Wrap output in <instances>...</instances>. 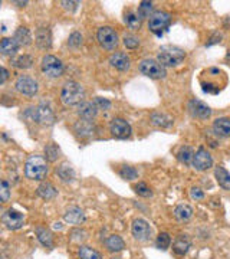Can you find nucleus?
Returning a JSON list of instances; mask_svg holds the SVG:
<instances>
[{
  "label": "nucleus",
  "instance_id": "obj_6",
  "mask_svg": "<svg viewBox=\"0 0 230 259\" xmlns=\"http://www.w3.org/2000/svg\"><path fill=\"white\" fill-rule=\"evenodd\" d=\"M140 72L149 78L153 80H160V78H165L167 72L165 68L162 67L161 64L155 59H144L140 64Z\"/></svg>",
  "mask_w": 230,
  "mask_h": 259
},
{
  "label": "nucleus",
  "instance_id": "obj_13",
  "mask_svg": "<svg viewBox=\"0 0 230 259\" xmlns=\"http://www.w3.org/2000/svg\"><path fill=\"white\" fill-rule=\"evenodd\" d=\"M131 232H133V236L136 238L137 241L146 242V241H150L153 231H151L150 225L144 219H136V220L133 222Z\"/></svg>",
  "mask_w": 230,
  "mask_h": 259
},
{
  "label": "nucleus",
  "instance_id": "obj_5",
  "mask_svg": "<svg viewBox=\"0 0 230 259\" xmlns=\"http://www.w3.org/2000/svg\"><path fill=\"white\" fill-rule=\"evenodd\" d=\"M96 38H98L99 45L104 49H107V51H115L117 46H118V43H120L117 32L111 26L99 27L98 32H96Z\"/></svg>",
  "mask_w": 230,
  "mask_h": 259
},
{
  "label": "nucleus",
  "instance_id": "obj_30",
  "mask_svg": "<svg viewBox=\"0 0 230 259\" xmlns=\"http://www.w3.org/2000/svg\"><path fill=\"white\" fill-rule=\"evenodd\" d=\"M36 235H38V239L42 245L46 246V248H52L54 246V236L52 232L46 228H36Z\"/></svg>",
  "mask_w": 230,
  "mask_h": 259
},
{
  "label": "nucleus",
  "instance_id": "obj_47",
  "mask_svg": "<svg viewBox=\"0 0 230 259\" xmlns=\"http://www.w3.org/2000/svg\"><path fill=\"white\" fill-rule=\"evenodd\" d=\"M7 77H9V72H7V69L1 67V80H0V84H4V82H6V80H7Z\"/></svg>",
  "mask_w": 230,
  "mask_h": 259
},
{
  "label": "nucleus",
  "instance_id": "obj_14",
  "mask_svg": "<svg viewBox=\"0 0 230 259\" xmlns=\"http://www.w3.org/2000/svg\"><path fill=\"white\" fill-rule=\"evenodd\" d=\"M189 111L190 114L194 118H200V120H207L212 117V109L207 104H204L200 99H191L189 102Z\"/></svg>",
  "mask_w": 230,
  "mask_h": 259
},
{
  "label": "nucleus",
  "instance_id": "obj_32",
  "mask_svg": "<svg viewBox=\"0 0 230 259\" xmlns=\"http://www.w3.org/2000/svg\"><path fill=\"white\" fill-rule=\"evenodd\" d=\"M193 157H194V151L189 146H181L177 153V159L184 164L193 163Z\"/></svg>",
  "mask_w": 230,
  "mask_h": 259
},
{
  "label": "nucleus",
  "instance_id": "obj_18",
  "mask_svg": "<svg viewBox=\"0 0 230 259\" xmlns=\"http://www.w3.org/2000/svg\"><path fill=\"white\" fill-rule=\"evenodd\" d=\"M35 41H36V45H38L41 49H49L51 45H52V35H51L49 27H39V29L36 30Z\"/></svg>",
  "mask_w": 230,
  "mask_h": 259
},
{
  "label": "nucleus",
  "instance_id": "obj_10",
  "mask_svg": "<svg viewBox=\"0 0 230 259\" xmlns=\"http://www.w3.org/2000/svg\"><path fill=\"white\" fill-rule=\"evenodd\" d=\"M1 220H3V223L6 225L7 229L17 231V229H20V228L23 226V223H25V216H23L20 212H17L16 209H9V210H6V212L3 213Z\"/></svg>",
  "mask_w": 230,
  "mask_h": 259
},
{
  "label": "nucleus",
  "instance_id": "obj_41",
  "mask_svg": "<svg viewBox=\"0 0 230 259\" xmlns=\"http://www.w3.org/2000/svg\"><path fill=\"white\" fill-rule=\"evenodd\" d=\"M124 45L128 49H136L137 46L140 45V39L137 38L136 35H125L124 36Z\"/></svg>",
  "mask_w": 230,
  "mask_h": 259
},
{
  "label": "nucleus",
  "instance_id": "obj_16",
  "mask_svg": "<svg viewBox=\"0 0 230 259\" xmlns=\"http://www.w3.org/2000/svg\"><path fill=\"white\" fill-rule=\"evenodd\" d=\"M98 114V108L94 102H86L83 101L78 105V115L81 117L82 120H86V121H92Z\"/></svg>",
  "mask_w": 230,
  "mask_h": 259
},
{
  "label": "nucleus",
  "instance_id": "obj_7",
  "mask_svg": "<svg viewBox=\"0 0 230 259\" xmlns=\"http://www.w3.org/2000/svg\"><path fill=\"white\" fill-rule=\"evenodd\" d=\"M171 22V16L170 13L164 12V10H157L150 16L149 20V27L151 32L157 33V35H161L162 32L168 27Z\"/></svg>",
  "mask_w": 230,
  "mask_h": 259
},
{
  "label": "nucleus",
  "instance_id": "obj_20",
  "mask_svg": "<svg viewBox=\"0 0 230 259\" xmlns=\"http://www.w3.org/2000/svg\"><path fill=\"white\" fill-rule=\"evenodd\" d=\"M190 246H191V242H190V239L187 238V235H180L176 241H174V244H173V251L176 252L177 255L184 257L189 252Z\"/></svg>",
  "mask_w": 230,
  "mask_h": 259
},
{
  "label": "nucleus",
  "instance_id": "obj_8",
  "mask_svg": "<svg viewBox=\"0 0 230 259\" xmlns=\"http://www.w3.org/2000/svg\"><path fill=\"white\" fill-rule=\"evenodd\" d=\"M32 118L41 125H54L56 118L52 108L48 104H39L38 107H35L32 111Z\"/></svg>",
  "mask_w": 230,
  "mask_h": 259
},
{
  "label": "nucleus",
  "instance_id": "obj_24",
  "mask_svg": "<svg viewBox=\"0 0 230 259\" xmlns=\"http://www.w3.org/2000/svg\"><path fill=\"white\" fill-rule=\"evenodd\" d=\"M213 130L217 136L230 137V118H226V117L217 118L213 124Z\"/></svg>",
  "mask_w": 230,
  "mask_h": 259
},
{
  "label": "nucleus",
  "instance_id": "obj_37",
  "mask_svg": "<svg viewBox=\"0 0 230 259\" xmlns=\"http://www.w3.org/2000/svg\"><path fill=\"white\" fill-rule=\"evenodd\" d=\"M120 176L124 180H136L138 177V172L131 166H122V169L120 170Z\"/></svg>",
  "mask_w": 230,
  "mask_h": 259
},
{
  "label": "nucleus",
  "instance_id": "obj_3",
  "mask_svg": "<svg viewBox=\"0 0 230 259\" xmlns=\"http://www.w3.org/2000/svg\"><path fill=\"white\" fill-rule=\"evenodd\" d=\"M186 58V52L184 49L178 48V46H173V45H164L160 48L158 52V62L161 64L162 67H177L180 65Z\"/></svg>",
  "mask_w": 230,
  "mask_h": 259
},
{
  "label": "nucleus",
  "instance_id": "obj_35",
  "mask_svg": "<svg viewBox=\"0 0 230 259\" xmlns=\"http://www.w3.org/2000/svg\"><path fill=\"white\" fill-rule=\"evenodd\" d=\"M141 22H143V19L137 13L130 12V13L125 14V23H127V26L130 27V29H133V30L140 29L141 27Z\"/></svg>",
  "mask_w": 230,
  "mask_h": 259
},
{
  "label": "nucleus",
  "instance_id": "obj_27",
  "mask_svg": "<svg viewBox=\"0 0 230 259\" xmlns=\"http://www.w3.org/2000/svg\"><path fill=\"white\" fill-rule=\"evenodd\" d=\"M174 218L178 222H189L193 218V209L189 205H178L174 209Z\"/></svg>",
  "mask_w": 230,
  "mask_h": 259
},
{
  "label": "nucleus",
  "instance_id": "obj_45",
  "mask_svg": "<svg viewBox=\"0 0 230 259\" xmlns=\"http://www.w3.org/2000/svg\"><path fill=\"white\" fill-rule=\"evenodd\" d=\"M61 4L64 6V9H67L69 12H75L79 6V1H61Z\"/></svg>",
  "mask_w": 230,
  "mask_h": 259
},
{
  "label": "nucleus",
  "instance_id": "obj_29",
  "mask_svg": "<svg viewBox=\"0 0 230 259\" xmlns=\"http://www.w3.org/2000/svg\"><path fill=\"white\" fill-rule=\"evenodd\" d=\"M14 39H16V42L20 46H27V45L32 43V35H30V32H29L27 27L20 26L16 30V33H14Z\"/></svg>",
  "mask_w": 230,
  "mask_h": 259
},
{
  "label": "nucleus",
  "instance_id": "obj_11",
  "mask_svg": "<svg viewBox=\"0 0 230 259\" xmlns=\"http://www.w3.org/2000/svg\"><path fill=\"white\" fill-rule=\"evenodd\" d=\"M213 166V159L210 156V153L200 147L199 150L194 153V157H193V167L199 172H206L209 170L210 167Z\"/></svg>",
  "mask_w": 230,
  "mask_h": 259
},
{
  "label": "nucleus",
  "instance_id": "obj_31",
  "mask_svg": "<svg viewBox=\"0 0 230 259\" xmlns=\"http://www.w3.org/2000/svg\"><path fill=\"white\" fill-rule=\"evenodd\" d=\"M45 157H46L48 162L54 163V162H56V160L61 157V149H59L55 143L46 144V146H45Z\"/></svg>",
  "mask_w": 230,
  "mask_h": 259
},
{
  "label": "nucleus",
  "instance_id": "obj_42",
  "mask_svg": "<svg viewBox=\"0 0 230 259\" xmlns=\"http://www.w3.org/2000/svg\"><path fill=\"white\" fill-rule=\"evenodd\" d=\"M68 45L71 48H79L82 45V35L79 32H74L71 36H69Z\"/></svg>",
  "mask_w": 230,
  "mask_h": 259
},
{
  "label": "nucleus",
  "instance_id": "obj_43",
  "mask_svg": "<svg viewBox=\"0 0 230 259\" xmlns=\"http://www.w3.org/2000/svg\"><path fill=\"white\" fill-rule=\"evenodd\" d=\"M94 104L96 105L98 109H109L111 108V102H109L107 98H101V96H96L94 101Z\"/></svg>",
  "mask_w": 230,
  "mask_h": 259
},
{
  "label": "nucleus",
  "instance_id": "obj_39",
  "mask_svg": "<svg viewBox=\"0 0 230 259\" xmlns=\"http://www.w3.org/2000/svg\"><path fill=\"white\" fill-rule=\"evenodd\" d=\"M134 190H136L137 194L141 196V197H151V196H153V191H151V189H150L144 181L137 183L136 186H134Z\"/></svg>",
  "mask_w": 230,
  "mask_h": 259
},
{
  "label": "nucleus",
  "instance_id": "obj_44",
  "mask_svg": "<svg viewBox=\"0 0 230 259\" xmlns=\"http://www.w3.org/2000/svg\"><path fill=\"white\" fill-rule=\"evenodd\" d=\"M71 239L72 241H85L86 239V232L82 229H75L71 233Z\"/></svg>",
  "mask_w": 230,
  "mask_h": 259
},
{
  "label": "nucleus",
  "instance_id": "obj_2",
  "mask_svg": "<svg viewBox=\"0 0 230 259\" xmlns=\"http://www.w3.org/2000/svg\"><path fill=\"white\" fill-rule=\"evenodd\" d=\"M85 96V89L81 84L75 81H68L64 84L62 91H61V101L64 105L67 107H74V105H79L83 102Z\"/></svg>",
  "mask_w": 230,
  "mask_h": 259
},
{
  "label": "nucleus",
  "instance_id": "obj_19",
  "mask_svg": "<svg viewBox=\"0 0 230 259\" xmlns=\"http://www.w3.org/2000/svg\"><path fill=\"white\" fill-rule=\"evenodd\" d=\"M19 46L20 45L16 42L14 38H4V39H1V43H0V52L4 56H13L19 51Z\"/></svg>",
  "mask_w": 230,
  "mask_h": 259
},
{
  "label": "nucleus",
  "instance_id": "obj_15",
  "mask_svg": "<svg viewBox=\"0 0 230 259\" xmlns=\"http://www.w3.org/2000/svg\"><path fill=\"white\" fill-rule=\"evenodd\" d=\"M109 64L115 69H118L121 72H125L131 67V59H130L128 55L124 54V52H115V54H112L109 56Z\"/></svg>",
  "mask_w": 230,
  "mask_h": 259
},
{
  "label": "nucleus",
  "instance_id": "obj_23",
  "mask_svg": "<svg viewBox=\"0 0 230 259\" xmlns=\"http://www.w3.org/2000/svg\"><path fill=\"white\" fill-rule=\"evenodd\" d=\"M215 177H216L217 183L222 189L225 190H230V173L222 166L216 167L215 170Z\"/></svg>",
  "mask_w": 230,
  "mask_h": 259
},
{
  "label": "nucleus",
  "instance_id": "obj_1",
  "mask_svg": "<svg viewBox=\"0 0 230 259\" xmlns=\"http://www.w3.org/2000/svg\"><path fill=\"white\" fill-rule=\"evenodd\" d=\"M48 173H49V169H48L46 159H43L42 156H38V154L30 156L27 159L26 164H25V174L27 178L42 181L46 178Z\"/></svg>",
  "mask_w": 230,
  "mask_h": 259
},
{
  "label": "nucleus",
  "instance_id": "obj_17",
  "mask_svg": "<svg viewBox=\"0 0 230 259\" xmlns=\"http://www.w3.org/2000/svg\"><path fill=\"white\" fill-rule=\"evenodd\" d=\"M64 219H65V222H68L71 225H81L85 222V213H83L81 207L72 206L65 212Z\"/></svg>",
  "mask_w": 230,
  "mask_h": 259
},
{
  "label": "nucleus",
  "instance_id": "obj_34",
  "mask_svg": "<svg viewBox=\"0 0 230 259\" xmlns=\"http://www.w3.org/2000/svg\"><path fill=\"white\" fill-rule=\"evenodd\" d=\"M13 65L19 69H29L33 65V58L30 55H20L13 59Z\"/></svg>",
  "mask_w": 230,
  "mask_h": 259
},
{
  "label": "nucleus",
  "instance_id": "obj_22",
  "mask_svg": "<svg viewBox=\"0 0 230 259\" xmlns=\"http://www.w3.org/2000/svg\"><path fill=\"white\" fill-rule=\"evenodd\" d=\"M105 248L108 249L109 252H121L125 248V242L118 235H109L108 238L105 239Z\"/></svg>",
  "mask_w": 230,
  "mask_h": 259
},
{
  "label": "nucleus",
  "instance_id": "obj_26",
  "mask_svg": "<svg viewBox=\"0 0 230 259\" xmlns=\"http://www.w3.org/2000/svg\"><path fill=\"white\" fill-rule=\"evenodd\" d=\"M56 173H58V176L62 178L64 181H71V180H74V177H75V170H74V167L68 162H64V163L61 164L58 167Z\"/></svg>",
  "mask_w": 230,
  "mask_h": 259
},
{
  "label": "nucleus",
  "instance_id": "obj_46",
  "mask_svg": "<svg viewBox=\"0 0 230 259\" xmlns=\"http://www.w3.org/2000/svg\"><path fill=\"white\" fill-rule=\"evenodd\" d=\"M190 194H191V197L196 199V200H200V199H203L204 197V193L200 190V189H191Z\"/></svg>",
  "mask_w": 230,
  "mask_h": 259
},
{
  "label": "nucleus",
  "instance_id": "obj_40",
  "mask_svg": "<svg viewBox=\"0 0 230 259\" xmlns=\"http://www.w3.org/2000/svg\"><path fill=\"white\" fill-rule=\"evenodd\" d=\"M0 199L3 203L9 202V199H10V186L6 180H3L0 184Z\"/></svg>",
  "mask_w": 230,
  "mask_h": 259
},
{
  "label": "nucleus",
  "instance_id": "obj_36",
  "mask_svg": "<svg viewBox=\"0 0 230 259\" xmlns=\"http://www.w3.org/2000/svg\"><path fill=\"white\" fill-rule=\"evenodd\" d=\"M155 245L158 249H161V251H167L170 245H171V238H170V235L165 232H161L158 236H157V241H155Z\"/></svg>",
  "mask_w": 230,
  "mask_h": 259
},
{
  "label": "nucleus",
  "instance_id": "obj_38",
  "mask_svg": "<svg viewBox=\"0 0 230 259\" xmlns=\"http://www.w3.org/2000/svg\"><path fill=\"white\" fill-rule=\"evenodd\" d=\"M151 10H153V3H151V1H141L140 6H138L137 14H138L141 19H146V17H149L150 16Z\"/></svg>",
  "mask_w": 230,
  "mask_h": 259
},
{
  "label": "nucleus",
  "instance_id": "obj_33",
  "mask_svg": "<svg viewBox=\"0 0 230 259\" xmlns=\"http://www.w3.org/2000/svg\"><path fill=\"white\" fill-rule=\"evenodd\" d=\"M78 255H79V259H102V255L98 251L92 249L91 246H81Z\"/></svg>",
  "mask_w": 230,
  "mask_h": 259
},
{
  "label": "nucleus",
  "instance_id": "obj_25",
  "mask_svg": "<svg viewBox=\"0 0 230 259\" xmlns=\"http://www.w3.org/2000/svg\"><path fill=\"white\" fill-rule=\"evenodd\" d=\"M151 123L157 127H161V128H168L173 125V118L164 112H153L151 114Z\"/></svg>",
  "mask_w": 230,
  "mask_h": 259
},
{
  "label": "nucleus",
  "instance_id": "obj_28",
  "mask_svg": "<svg viewBox=\"0 0 230 259\" xmlns=\"http://www.w3.org/2000/svg\"><path fill=\"white\" fill-rule=\"evenodd\" d=\"M94 124L92 121H86V120H81L75 124V131L81 137H89L94 134Z\"/></svg>",
  "mask_w": 230,
  "mask_h": 259
},
{
  "label": "nucleus",
  "instance_id": "obj_4",
  "mask_svg": "<svg viewBox=\"0 0 230 259\" xmlns=\"http://www.w3.org/2000/svg\"><path fill=\"white\" fill-rule=\"evenodd\" d=\"M42 72L49 78H59L64 75V64L54 55H46L42 58Z\"/></svg>",
  "mask_w": 230,
  "mask_h": 259
},
{
  "label": "nucleus",
  "instance_id": "obj_9",
  "mask_svg": "<svg viewBox=\"0 0 230 259\" xmlns=\"http://www.w3.org/2000/svg\"><path fill=\"white\" fill-rule=\"evenodd\" d=\"M16 89L26 96H35L38 94V89H39V85H38V81L32 77H27V75H23L20 77L17 81H16Z\"/></svg>",
  "mask_w": 230,
  "mask_h": 259
},
{
  "label": "nucleus",
  "instance_id": "obj_21",
  "mask_svg": "<svg viewBox=\"0 0 230 259\" xmlns=\"http://www.w3.org/2000/svg\"><path fill=\"white\" fill-rule=\"evenodd\" d=\"M38 194L41 196L43 200H52V199L56 197L58 190H56V187H55L52 183L42 181L41 184H39V187H38Z\"/></svg>",
  "mask_w": 230,
  "mask_h": 259
},
{
  "label": "nucleus",
  "instance_id": "obj_12",
  "mask_svg": "<svg viewBox=\"0 0 230 259\" xmlns=\"http://www.w3.org/2000/svg\"><path fill=\"white\" fill-rule=\"evenodd\" d=\"M109 130L112 133V136L115 138H120V140H125L131 136L133 130H131V125L127 123L124 118H114L111 124H109Z\"/></svg>",
  "mask_w": 230,
  "mask_h": 259
}]
</instances>
